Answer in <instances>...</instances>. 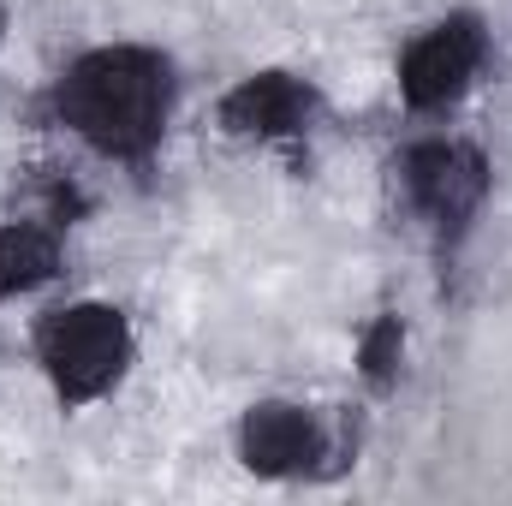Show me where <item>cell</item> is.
<instances>
[{"label":"cell","instance_id":"6da1fadb","mask_svg":"<svg viewBox=\"0 0 512 506\" xmlns=\"http://www.w3.org/2000/svg\"><path fill=\"white\" fill-rule=\"evenodd\" d=\"M60 120L102 155H149L161 143L167 108H173V72L149 48H96L84 54L60 90Z\"/></svg>","mask_w":512,"mask_h":506},{"label":"cell","instance_id":"7a4b0ae2","mask_svg":"<svg viewBox=\"0 0 512 506\" xmlns=\"http://www.w3.org/2000/svg\"><path fill=\"white\" fill-rule=\"evenodd\" d=\"M131 358V334L126 316L108 310V304H72V310H54L48 328H42V364L60 387V399L84 405L96 393H108L120 370Z\"/></svg>","mask_w":512,"mask_h":506},{"label":"cell","instance_id":"3957f363","mask_svg":"<svg viewBox=\"0 0 512 506\" xmlns=\"http://www.w3.org/2000/svg\"><path fill=\"white\" fill-rule=\"evenodd\" d=\"M477 60H483V30L477 18H447L435 24L429 36H417L405 48V66H399V90L417 114H435L447 102L465 96V84L477 78Z\"/></svg>","mask_w":512,"mask_h":506},{"label":"cell","instance_id":"277c9868","mask_svg":"<svg viewBox=\"0 0 512 506\" xmlns=\"http://www.w3.org/2000/svg\"><path fill=\"white\" fill-rule=\"evenodd\" d=\"M405 191H411V203L429 215V221H465L477 203H483V191H489V167H483V155L477 149H465V143H417L411 155H405Z\"/></svg>","mask_w":512,"mask_h":506},{"label":"cell","instance_id":"5b68a950","mask_svg":"<svg viewBox=\"0 0 512 506\" xmlns=\"http://www.w3.org/2000/svg\"><path fill=\"white\" fill-rule=\"evenodd\" d=\"M239 453L256 477H292L304 471L310 459H322V429L304 405H286V399H268L245 411L239 423Z\"/></svg>","mask_w":512,"mask_h":506},{"label":"cell","instance_id":"8992f818","mask_svg":"<svg viewBox=\"0 0 512 506\" xmlns=\"http://www.w3.org/2000/svg\"><path fill=\"white\" fill-rule=\"evenodd\" d=\"M304 108H310V96L298 90V78L256 72L221 102V126L233 137H286V131H298Z\"/></svg>","mask_w":512,"mask_h":506},{"label":"cell","instance_id":"52a82bcc","mask_svg":"<svg viewBox=\"0 0 512 506\" xmlns=\"http://www.w3.org/2000/svg\"><path fill=\"white\" fill-rule=\"evenodd\" d=\"M54 239L42 233V227H0V298H18V292H30V286H42L48 274H54Z\"/></svg>","mask_w":512,"mask_h":506},{"label":"cell","instance_id":"ba28073f","mask_svg":"<svg viewBox=\"0 0 512 506\" xmlns=\"http://www.w3.org/2000/svg\"><path fill=\"white\" fill-rule=\"evenodd\" d=\"M399 358H405V328H399V316H376L370 334H364V346H358L364 376L376 381V387H387V381L399 376Z\"/></svg>","mask_w":512,"mask_h":506}]
</instances>
